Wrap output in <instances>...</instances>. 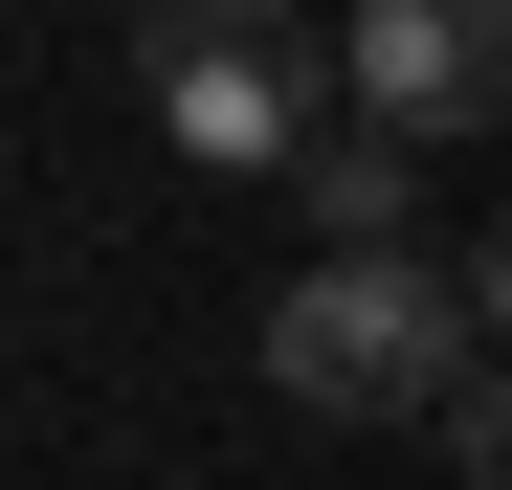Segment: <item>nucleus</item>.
<instances>
[{
	"instance_id": "obj_1",
	"label": "nucleus",
	"mask_w": 512,
	"mask_h": 490,
	"mask_svg": "<svg viewBox=\"0 0 512 490\" xmlns=\"http://www.w3.org/2000/svg\"><path fill=\"white\" fill-rule=\"evenodd\" d=\"M490 245H446V268H423V245H312V268L268 290V379L312 401V424H401V379L446 357V335H490Z\"/></svg>"
},
{
	"instance_id": "obj_2",
	"label": "nucleus",
	"mask_w": 512,
	"mask_h": 490,
	"mask_svg": "<svg viewBox=\"0 0 512 490\" xmlns=\"http://www.w3.org/2000/svg\"><path fill=\"white\" fill-rule=\"evenodd\" d=\"M134 90H156V134L201 179H290V134L334 112V67H312L290 0H134Z\"/></svg>"
},
{
	"instance_id": "obj_3",
	"label": "nucleus",
	"mask_w": 512,
	"mask_h": 490,
	"mask_svg": "<svg viewBox=\"0 0 512 490\" xmlns=\"http://www.w3.org/2000/svg\"><path fill=\"white\" fill-rule=\"evenodd\" d=\"M312 67H334V112H357V134L446 156V134L512 112V0H357V23H312Z\"/></svg>"
},
{
	"instance_id": "obj_4",
	"label": "nucleus",
	"mask_w": 512,
	"mask_h": 490,
	"mask_svg": "<svg viewBox=\"0 0 512 490\" xmlns=\"http://www.w3.org/2000/svg\"><path fill=\"white\" fill-rule=\"evenodd\" d=\"M290 201H312V245H401V223H423L401 134H357V112H312V134H290Z\"/></svg>"
},
{
	"instance_id": "obj_5",
	"label": "nucleus",
	"mask_w": 512,
	"mask_h": 490,
	"mask_svg": "<svg viewBox=\"0 0 512 490\" xmlns=\"http://www.w3.org/2000/svg\"><path fill=\"white\" fill-rule=\"evenodd\" d=\"M401 424L446 446V490H490V468H512V379H490V335H446V357H423V379H401Z\"/></svg>"
}]
</instances>
